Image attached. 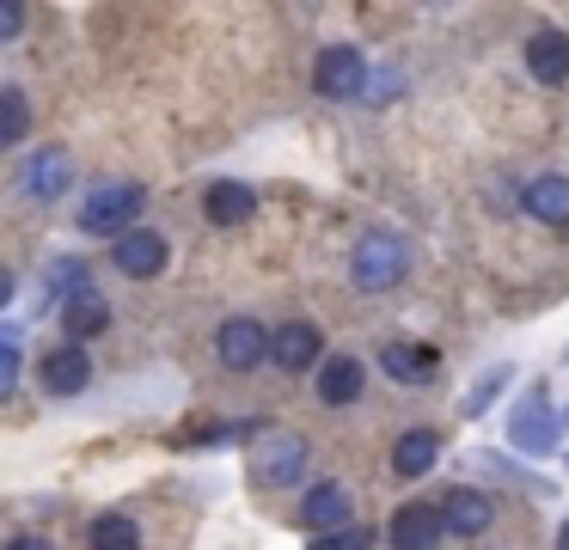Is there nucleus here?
Instances as JSON below:
<instances>
[{"mask_svg":"<svg viewBox=\"0 0 569 550\" xmlns=\"http://www.w3.org/2000/svg\"><path fill=\"white\" fill-rule=\"evenodd\" d=\"M490 520H496V501L483 496V489H453V496L441 501V526L447 532H490Z\"/></svg>","mask_w":569,"mask_h":550,"instance_id":"ddd939ff","label":"nucleus"},{"mask_svg":"<svg viewBox=\"0 0 569 550\" xmlns=\"http://www.w3.org/2000/svg\"><path fill=\"white\" fill-rule=\"evenodd\" d=\"M361 361L356 354H331V361L319 367V403H356L361 398Z\"/></svg>","mask_w":569,"mask_h":550,"instance_id":"a211bd4d","label":"nucleus"},{"mask_svg":"<svg viewBox=\"0 0 569 550\" xmlns=\"http://www.w3.org/2000/svg\"><path fill=\"white\" fill-rule=\"evenodd\" d=\"M214 349H221V361L233 367V373H251L258 361H270V330H263L258 318H227Z\"/></svg>","mask_w":569,"mask_h":550,"instance_id":"6e6552de","label":"nucleus"},{"mask_svg":"<svg viewBox=\"0 0 569 550\" xmlns=\"http://www.w3.org/2000/svg\"><path fill=\"white\" fill-rule=\"evenodd\" d=\"M111 330V306H104V293L99 288H80L74 300L62 306V337H74V349L87 337H104Z\"/></svg>","mask_w":569,"mask_h":550,"instance_id":"9b49d317","label":"nucleus"},{"mask_svg":"<svg viewBox=\"0 0 569 550\" xmlns=\"http://www.w3.org/2000/svg\"><path fill=\"white\" fill-rule=\"evenodd\" d=\"M508 434H515L520 452H551V447H557V416H551V398H545V386H527V391H520Z\"/></svg>","mask_w":569,"mask_h":550,"instance_id":"39448f33","label":"nucleus"},{"mask_svg":"<svg viewBox=\"0 0 569 550\" xmlns=\"http://www.w3.org/2000/svg\"><path fill=\"white\" fill-rule=\"evenodd\" d=\"M68 178H74V159H68L62 147H43V153L26 166V190L38 196V202H56V196L68 190Z\"/></svg>","mask_w":569,"mask_h":550,"instance_id":"dca6fc26","label":"nucleus"},{"mask_svg":"<svg viewBox=\"0 0 569 550\" xmlns=\"http://www.w3.org/2000/svg\"><path fill=\"white\" fill-rule=\"evenodd\" d=\"M7 550H56V544H50V538H38V532H26V538H13Z\"/></svg>","mask_w":569,"mask_h":550,"instance_id":"c85d7f7f","label":"nucleus"},{"mask_svg":"<svg viewBox=\"0 0 569 550\" xmlns=\"http://www.w3.org/2000/svg\"><path fill=\"white\" fill-rule=\"evenodd\" d=\"M300 471H307V440L300 434H263L258 447H251V477H258L263 489H288L300 483Z\"/></svg>","mask_w":569,"mask_h":550,"instance_id":"7ed1b4c3","label":"nucleus"},{"mask_svg":"<svg viewBox=\"0 0 569 550\" xmlns=\"http://www.w3.org/2000/svg\"><path fill=\"white\" fill-rule=\"evenodd\" d=\"M92 550H141V532L129 513H99L92 520Z\"/></svg>","mask_w":569,"mask_h":550,"instance_id":"4be33fe9","label":"nucleus"},{"mask_svg":"<svg viewBox=\"0 0 569 550\" xmlns=\"http://www.w3.org/2000/svg\"><path fill=\"white\" fill-rule=\"evenodd\" d=\"M312 86H319V98H361V86H368V61H361V49L356 43L319 49V61H312Z\"/></svg>","mask_w":569,"mask_h":550,"instance_id":"20e7f679","label":"nucleus"},{"mask_svg":"<svg viewBox=\"0 0 569 550\" xmlns=\"http://www.w3.org/2000/svg\"><path fill=\"white\" fill-rule=\"evenodd\" d=\"M435 459H441V434H435V428H410V434H398V447H392V471L398 477L435 471Z\"/></svg>","mask_w":569,"mask_h":550,"instance_id":"f3484780","label":"nucleus"},{"mask_svg":"<svg viewBox=\"0 0 569 550\" xmlns=\"http://www.w3.org/2000/svg\"><path fill=\"white\" fill-rule=\"evenodd\" d=\"M319 349H325V337H319V324H307V318L270 330V361L282 367V373H307V367L319 361Z\"/></svg>","mask_w":569,"mask_h":550,"instance_id":"9d476101","label":"nucleus"},{"mask_svg":"<svg viewBox=\"0 0 569 550\" xmlns=\"http://www.w3.org/2000/svg\"><path fill=\"white\" fill-rule=\"evenodd\" d=\"M166 257L172 251H166V239L153 227H129V232L111 239V263L123 269V276H136V281H153L166 269Z\"/></svg>","mask_w":569,"mask_h":550,"instance_id":"423d86ee","label":"nucleus"},{"mask_svg":"<svg viewBox=\"0 0 569 550\" xmlns=\"http://www.w3.org/2000/svg\"><path fill=\"white\" fill-rule=\"evenodd\" d=\"M7 300H13V269L0 263V312H7Z\"/></svg>","mask_w":569,"mask_h":550,"instance_id":"c756f323","label":"nucleus"},{"mask_svg":"<svg viewBox=\"0 0 569 550\" xmlns=\"http://www.w3.org/2000/svg\"><path fill=\"white\" fill-rule=\"evenodd\" d=\"M557 550H569V520H563V532H557Z\"/></svg>","mask_w":569,"mask_h":550,"instance_id":"7c9ffc66","label":"nucleus"},{"mask_svg":"<svg viewBox=\"0 0 569 550\" xmlns=\"http://www.w3.org/2000/svg\"><path fill=\"white\" fill-rule=\"evenodd\" d=\"M527 68L539 86H563L569 80V37L563 31H532L527 37Z\"/></svg>","mask_w":569,"mask_h":550,"instance_id":"f8f14e48","label":"nucleus"},{"mask_svg":"<svg viewBox=\"0 0 569 550\" xmlns=\"http://www.w3.org/2000/svg\"><path fill=\"white\" fill-rule=\"evenodd\" d=\"M386 538H392V550H441V538H447L441 508H429V501H405V508L392 513V526H386Z\"/></svg>","mask_w":569,"mask_h":550,"instance_id":"0eeeda50","label":"nucleus"},{"mask_svg":"<svg viewBox=\"0 0 569 550\" xmlns=\"http://www.w3.org/2000/svg\"><path fill=\"white\" fill-rule=\"evenodd\" d=\"M380 367L392 379H422V373H435V349H410V342H386L380 349Z\"/></svg>","mask_w":569,"mask_h":550,"instance_id":"412c9836","label":"nucleus"},{"mask_svg":"<svg viewBox=\"0 0 569 550\" xmlns=\"http://www.w3.org/2000/svg\"><path fill=\"white\" fill-rule=\"evenodd\" d=\"M502 386H508V367H490V373H483L478 386L466 391V403H459V410H466V416H483V410H490V398H496Z\"/></svg>","mask_w":569,"mask_h":550,"instance_id":"b1692460","label":"nucleus"},{"mask_svg":"<svg viewBox=\"0 0 569 550\" xmlns=\"http://www.w3.org/2000/svg\"><path fill=\"white\" fill-rule=\"evenodd\" d=\"M31 134V98L19 86H0V153Z\"/></svg>","mask_w":569,"mask_h":550,"instance_id":"aec40b11","label":"nucleus"},{"mask_svg":"<svg viewBox=\"0 0 569 550\" xmlns=\"http://www.w3.org/2000/svg\"><path fill=\"white\" fill-rule=\"evenodd\" d=\"M19 24H26V7H19V0H0V43L19 37Z\"/></svg>","mask_w":569,"mask_h":550,"instance_id":"cd10ccee","label":"nucleus"},{"mask_svg":"<svg viewBox=\"0 0 569 550\" xmlns=\"http://www.w3.org/2000/svg\"><path fill=\"white\" fill-rule=\"evenodd\" d=\"M251 208H258V196L246 190V183H209V196H202V214L214 220V227H239V220H251Z\"/></svg>","mask_w":569,"mask_h":550,"instance_id":"6ab92c4d","label":"nucleus"},{"mask_svg":"<svg viewBox=\"0 0 569 550\" xmlns=\"http://www.w3.org/2000/svg\"><path fill=\"white\" fill-rule=\"evenodd\" d=\"M141 202H148V190L141 183H104V190H92L87 202H80V227L87 232H129L141 214Z\"/></svg>","mask_w":569,"mask_h":550,"instance_id":"f03ea898","label":"nucleus"},{"mask_svg":"<svg viewBox=\"0 0 569 550\" xmlns=\"http://www.w3.org/2000/svg\"><path fill=\"white\" fill-rule=\"evenodd\" d=\"M87 288V263H80V257H62V263H50V293L56 300H74V293Z\"/></svg>","mask_w":569,"mask_h":550,"instance_id":"5701e85b","label":"nucleus"},{"mask_svg":"<svg viewBox=\"0 0 569 550\" xmlns=\"http://www.w3.org/2000/svg\"><path fill=\"white\" fill-rule=\"evenodd\" d=\"M312 550H373V532H361V526H343V532H325Z\"/></svg>","mask_w":569,"mask_h":550,"instance_id":"a878e982","label":"nucleus"},{"mask_svg":"<svg viewBox=\"0 0 569 550\" xmlns=\"http://www.w3.org/2000/svg\"><path fill=\"white\" fill-rule=\"evenodd\" d=\"M520 208H527L532 220H545V227H563L569 220V178H532L527 190H520Z\"/></svg>","mask_w":569,"mask_h":550,"instance_id":"2eb2a0df","label":"nucleus"},{"mask_svg":"<svg viewBox=\"0 0 569 550\" xmlns=\"http://www.w3.org/2000/svg\"><path fill=\"white\" fill-rule=\"evenodd\" d=\"M38 379H43V391H50V398H80V391L92 386V361H87V349H74V342L50 349V354L38 361Z\"/></svg>","mask_w":569,"mask_h":550,"instance_id":"1a4fd4ad","label":"nucleus"},{"mask_svg":"<svg viewBox=\"0 0 569 550\" xmlns=\"http://www.w3.org/2000/svg\"><path fill=\"white\" fill-rule=\"evenodd\" d=\"M13 379H19V337L0 330V391H13Z\"/></svg>","mask_w":569,"mask_h":550,"instance_id":"bb28decb","label":"nucleus"},{"mask_svg":"<svg viewBox=\"0 0 569 550\" xmlns=\"http://www.w3.org/2000/svg\"><path fill=\"white\" fill-rule=\"evenodd\" d=\"M300 520H307L312 532H343L349 526V489L343 483H312L307 501H300Z\"/></svg>","mask_w":569,"mask_h":550,"instance_id":"4468645a","label":"nucleus"},{"mask_svg":"<svg viewBox=\"0 0 569 550\" xmlns=\"http://www.w3.org/2000/svg\"><path fill=\"white\" fill-rule=\"evenodd\" d=\"M398 86H405V73H398V68H380V73H368L361 98H368V104H386V98H398Z\"/></svg>","mask_w":569,"mask_h":550,"instance_id":"393cba45","label":"nucleus"},{"mask_svg":"<svg viewBox=\"0 0 569 550\" xmlns=\"http://www.w3.org/2000/svg\"><path fill=\"white\" fill-rule=\"evenodd\" d=\"M405 269H410V251H405V239H398V232H368V239L356 244V257H349V276H356L361 293L398 288V281H405Z\"/></svg>","mask_w":569,"mask_h":550,"instance_id":"f257e3e1","label":"nucleus"}]
</instances>
